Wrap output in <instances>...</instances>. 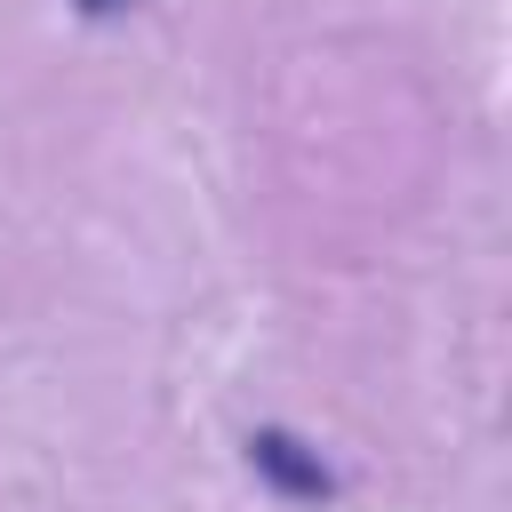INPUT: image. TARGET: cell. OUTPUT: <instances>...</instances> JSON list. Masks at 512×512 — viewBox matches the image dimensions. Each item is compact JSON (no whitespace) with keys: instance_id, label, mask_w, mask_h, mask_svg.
Instances as JSON below:
<instances>
[{"instance_id":"cell-1","label":"cell","mask_w":512,"mask_h":512,"mask_svg":"<svg viewBox=\"0 0 512 512\" xmlns=\"http://www.w3.org/2000/svg\"><path fill=\"white\" fill-rule=\"evenodd\" d=\"M248 464H256L280 496H328V464H320L296 432H256V440H248Z\"/></svg>"},{"instance_id":"cell-2","label":"cell","mask_w":512,"mask_h":512,"mask_svg":"<svg viewBox=\"0 0 512 512\" xmlns=\"http://www.w3.org/2000/svg\"><path fill=\"white\" fill-rule=\"evenodd\" d=\"M80 8H88V16H120L128 0H80Z\"/></svg>"}]
</instances>
